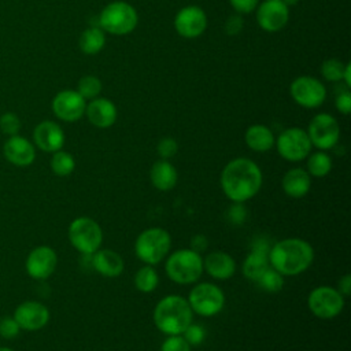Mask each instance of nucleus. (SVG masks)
<instances>
[{"label":"nucleus","instance_id":"nucleus-1","mask_svg":"<svg viewBox=\"0 0 351 351\" xmlns=\"http://www.w3.org/2000/svg\"><path fill=\"white\" fill-rule=\"evenodd\" d=\"M219 184L223 195L232 203H245L261 191L263 174L252 159L240 156L223 166Z\"/></svg>","mask_w":351,"mask_h":351},{"label":"nucleus","instance_id":"nucleus-2","mask_svg":"<svg viewBox=\"0 0 351 351\" xmlns=\"http://www.w3.org/2000/svg\"><path fill=\"white\" fill-rule=\"evenodd\" d=\"M314 261L313 245L299 237H287L271 244L269 263L284 277L304 273Z\"/></svg>","mask_w":351,"mask_h":351},{"label":"nucleus","instance_id":"nucleus-3","mask_svg":"<svg viewBox=\"0 0 351 351\" xmlns=\"http://www.w3.org/2000/svg\"><path fill=\"white\" fill-rule=\"evenodd\" d=\"M193 311L181 295H167L162 298L154 308V324L163 335H181L193 321Z\"/></svg>","mask_w":351,"mask_h":351},{"label":"nucleus","instance_id":"nucleus-4","mask_svg":"<svg viewBox=\"0 0 351 351\" xmlns=\"http://www.w3.org/2000/svg\"><path fill=\"white\" fill-rule=\"evenodd\" d=\"M165 270L176 284H195L203 274V256L192 248L176 250L166 256Z\"/></svg>","mask_w":351,"mask_h":351},{"label":"nucleus","instance_id":"nucleus-5","mask_svg":"<svg viewBox=\"0 0 351 351\" xmlns=\"http://www.w3.org/2000/svg\"><path fill=\"white\" fill-rule=\"evenodd\" d=\"M138 23L136 8L123 0L108 3L97 16V26L111 36H128Z\"/></svg>","mask_w":351,"mask_h":351},{"label":"nucleus","instance_id":"nucleus-6","mask_svg":"<svg viewBox=\"0 0 351 351\" xmlns=\"http://www.w3.org/2000/svg\"><path fill=\"white\" fill-rule=\"evenodd\" d=\"M171 248L170 233L159 226L147 228L138 233L134 241V255L144 265L160 263Z\"/></svg>","mask_w":351,"mask_h":351},{"label":"nucleus","instance_id":"nucleus-7","mask_svg":"<svg viewBox=\"0 0 351 351\" xmlns=\"http://www.w3.org/2000/svg\"><path fill=\"white\" fill-rule=\"evenodd\" d=\"M70 244L81 255H92L103 243V230L97 221L89 217H77L67 229Z\"/></svg>","mask_w":351,"mask_h":351},{"label":"nucleus","instance_id":"nucleus-8","mask_svg":"<svg viewBox=\"0 0 351 351\" xmlns=\"http://www.w3.org/2000/svg\"><path fill=\"white\" fill-rule=\"evenodd\" d=\"M193 314L200 317H214L225 306V293L214 282H195L186 298Z\"/></svg>","mask_w":351,"mask_h":351},{"label":"nucleus","instance_id":"nucleus-9","mask_svg":"<svg viewBox=\"0 0 351 351\" xmlns=\"http://www.w3.org/2000/svg\"><path fill=\"white\" fill-rule=\"evenodd\" d=\"M274 147L278 155L288 162H300L306 159L313 149L306 129L298 126L284 129L276 137Z\"/></svg>","mask_w":351,"mask_h":351},{"label":"nucleus","instance_id":"nucleus-10","mask_svg":"<svg viewBox=\"0 0 351 351\" xmlns=\"http://www.w3.org/2000/svg\"><path fill=\"white\" fill-rule=\"evenodd\" d=\"M344 300L346 298L336 288L319 285L310 291L307 296V307L314 317L332 319L343 311Z\"/></svg>","mask_w":351,"mask_h":351},{"label":"nucleus","instance_id":"nucleus-11","mask_svg":"<svg viewBox=\"0 0 351 351\" xmlns=\"http://www.w3.org/2000/svg\"><path fill=\"white\" fill-rule=\"evenodd\" d=\"M311 145L321 151L335 148L340 140V125L329 112L315 114L306 129Z\"/></svg>","mask_w":351,"mask_h":351},{"label":"nucleus","instance_id":"nucleus-12","mask_svg":"<svg viewBox=\"0 0 351 351\" xmlns=\"http://www.w3.org/2000/svg\"><path fill=\"white\" fill-rule=\"evenodd\" d=\"M292 100L303 108H318L326 99L325 85L313 75H299L289 85Z\"/></svg>","mask_w":351,"mask_h":351},{"label":"nucleus","instance_id":"nucleus-13","mask_svg":"<svg viewBox=\"0 0 351 351\" xmlns=\"http://www.w3.org/2000/svg\"><path fill=\"white\" fill-rule=\"evenodd\" d=\"M255 18L262 30L276 33L287 26L289 21V7L282 0H263L255 8Z\"/></svg>","mask_w":351,"mask_h":351},{"label":"nucleus","instance_id":"nucleus-14","mask_svg":"<svg viewBox=\"0 0 351 351\" xmlns=\"http://www.w3.org/2000/svg\"><path fill=\"white\" fill-rule=\"evenodd\" d=\"M208 25L206 11L199 5H185L174 16L176 32L188 40L200 37Z\"/></svg>","mask_w":351,"mask_h":351},{"label":"nucleus","instance_id":"nucleus-15","mask_svg":"<svg viewBox=\"0 0 351 351\" xmlns=\"http://www.w3.org/2000/svg\"><path fill=\"white\" fill-rule=\"evenodd\" d=\"M52 112L64 122H75L85 115L86 100L75 89H63L52 99Z\"/></svg>","mask_w":351,"mask_h":351},{"label":"nucleus","instance_id":"nucleus-16","mask_svg":"<svg viewBox=\"0 0 351 351\" xmlns=\"http://www.w3.org/2000/svg\"><path fill=\"white\" fill-rule=\"evenodd\" d=\"M58 255L49 245H38L30 251L26 259V271L34 280L48 278L56 269Z\"/></svg>","mask_w":351,"mask_h":351},{"label":"nucleus","instance_id":"nucleus-17","mask_svg":"<svg viewBox=\"0 0 351 351\" xmlns=\"http://www.w3.org/2000/svg\"><path fill=\"white\" fill-rule=\"evenodd\" d=\"M270 247L271 244L263 237L254 240L251 250L244 258L241 265V270L245 278L255 282L261 277V274L270 266L269 263Z\"/></svg>","mask_w":351,"mask_h":351},{"label":"nucleus","instance_id":"nucleus-18","mask_svg":"<svg viewBox=\"0 0 351 351\" xmlns=\"http://www.w3.org/2000/svg\"><path fill=\"white\" fill-rule=\"evenodd\" d=\"M14 319L23 330H38L48 324L49 310L40 302L27 300L15 308Z\"/></svg>","mask_w":351,"mask_h":351},{"label":"nucleus","instance_id":"nucleus-19","mask_svg":"<svg viewBox=\"0 0 351 351\" xmlns=\"http://www.w3.org/2000/svg\"><path fill=\"white\" fill-rule=\"evenodd\" d=\"M64 132L53 121H43L33 130V141L44 152H56L64 145Z\"/></svg>","mask_w":351,"mask_h":351},{"label":"nucleus","instance_id":"nucleus-20","mask_svg":"<svg viewBox=\"0 0 351 351\" xmlns=\"http://www.w3.org/2000/svg\"><path fill=\"white\" fill-rule=\"evenodd\" d=\"M85 117L88 121L99 129H107L112 126L118 117L117 106L107 97H95L86 101Z\"/></svg>","mask_w":351,"mask_h":351},{"label":"nucleus","instance_id":"nucleus-21","mask_svg":"<svg viewBox=\"0 0 351 351\" xmlns=\"http://www.w3.org/2000/svg\"><path fill=\"white\" fill-rule=\"evenodd\" d=\"M3 154L10 163L19 167L29 166L36 159L34 145L27 138L19 134H14L8 137V140L4 143Z\"/></svg>","mask_w":351,"mask_h":351},{"label":"nucleus","instance_id":"nucleus-22","mask_svg":"<svg viewBox=\"0 0 351 351\" xmlns=\"http://www.w3.org/2000/svg\"><path fill=\"white\" fill-rule=\"evenodd\" d=\"M234 258L225 251H211L203 256V271L214 280H229L236 273Z\"/></svg>","mask_w":351,"mask_h":351},{"label":"nucleus","instance_id":"nucleus-23","mask_svg":"<svg viewBox=\"0 0 351 351\" xmlns=\"http://www.w3.org/2000/svg\"><path fill=\"white\" fill-rule=\"evenodd\" d=\"M90 267L103 277L114 278L122 274L125 262L117 251L110 248H99L90 255Z\"/></svg>","mask_w":351,"mask_h":351},{"label":"nucleus","instance_id":"nucleus-24","mask_svg":"<svg viewBox=\"0 0 351 351\" xmlns=\"http://www.w3.org/2000/svg\"><path fill=\"white\" fill-rule=\"evenodd\" d=\"M281 188L287 196L300 199L310 192L311 177L306 169L292 167L282 176Z\"/></svg>","mask_w":351,"mask_h":351},{"label":"nucleus","instance_id":"nucleus-25","mask_svg":"<svg viewBox=\"0 0 351 351\" xmlns=\"http://www.w3.org/2000/svg\"><path fill=\"white\" fill-rule=\"evenodd\" d=\"M149 181L155 189L160 192H169L177 185V169L170 160L159 159L149 169Z\"/></svg>","mask_w":351,"mask_h":351},{"label":"nucleus","instance_id":"nucleus-26","mask_svg":"<svg viewBox=\"0 0 351 351\" xmlns=\"http://www.w3.org/2000/svg\"><path fill=\"white\" fill-rule=\"evenodd\" d=\"M244 141L251 151L267 152L274 147L276 136L269 126L263 123H254L247 128Z\"/></svg>","mask_w":351,"mask_h":351},{"label":"nucleus","instance_id":"nucleus-27","mask_svg":"<svg viewBox=\"0 0 351 351\" xmlns=\"http://www.w3.org/2000/svg\"><path fill=\"white\" fill-rule=\"evenodd\" d=\"M78 45L85 55H96L106 45V33L99 26H89L81 33Z\"/></svg>","mask_w":351,"mask_h":351},{"label":"nucleus","instance_id":"nucleus-28","mask_svg":"<svg viewBox=\"0 0 351 351\" xmlns=\"http://www.w3.org/2000/svg\"><path fill=\"white\" fill-rule=\"evenodd\" d=\"M306 159H307L306 171L310 174V177L322 178V177H326L332 170L333 162L330 155L326 151L317 149L315 152H310Z\"/></svg>","mask_w":351,"mask_h":351},{"label":"nucleus","instance_id":"nucleus-29","mask_svg":"<svg viewBox=\"0 0 351 351\" xmlns=\"http://www.w3.org/2000/svg\"><path fill=\"white\" fill-rule=\"evenodd\" d=\"M159 284V274L151 265L141 266L134 274V287L143 293H151Z\"/></svg>","mask_w":351,"mask_h":351},{"label":"nucleus","instance_id":"nucleus-30","mask_svg":"<svg viewBox=\"0 0 351 351\" xmlns=\"http://www.w3.org/2000/svg\"><path fill=\"white\" fill-rule=\"evenodd\" d=\"M49 165H51V170L53 171V174L59 176V177H66L74 171L75 159L70 152L59 149L52 154Z\"/></svg>","mask_w":351,"mask_h":351},{"label":"nucleus","instance_id":"nucleus-31","mask_svg":"<svg viewBox=\"0 0 351 351\" xmlns=\"http://www.w3.org/2000/svg\"><path fill=\"white\" fill-rule=\"evenodd\" d=\"M255 282L261 289L269 293H278L285 285L284 276L278 273L276 269H273L271 266H269Z\"/></svg>","mask_w":351,"mask_h":351},{"label":"nucleus","instance_id":"nucleus-32","mask_svg":"<svg viewBox=\"0 0 351 351\" xmlns=\"http://www.w3.org/2000/svg\"><path fill=\"white\" fill-rule=\"evenodd\" d=\"M101 81L96 75H84L80 78L77 85V92L86 100H92L97 97L101 92Z\"/></svg>","mask_w":351,"mask_h":351},{"label":"nucleus","instance_id":"nucleus-33","mask_svg":"<svg viewBox=\"0 0 351 351\" xmlns=\"http://www.w3.org/2000/svg\"><path fill=\"white\" fill-rule=\"evenodd\" d=\"M344 67H346V63H343L339 59H335V58L326 59L321 64V75L324 77L325 81L341 82Z\"/></svg>","mask_w":351,"mask_h":351},{"label":"nucleus","instance_id":"nucleus-34","mask_svg":"<svg viewBox=\"0 0 351 351\" xmlns=\"http://www.w3.org/2000/svg\"><path fill=\"white\" fill-rule=\"evenodd\" d=\"M181 335L191 347H197L206 340V329L200 324H195L193 321L185 328Z\"/></svg>","mask_w":351,"mask_h":351},{"label":"nucleus","instance_id":"nucleus-35","mask_svg":"<svg viewBox=\"0 0 351 351\" xmlns=\"http://www.w3.org/2000/svg\"><path fill=\"white\" fill-rule=\"evenodd\" d=\"M19 129H21V119H19V117L16 114H14V112H4L0 117V130L4 134H8V136L18 134Z\"/></svg>","mask_w":351,"mask_h":351},{"label":"nucleus","instance_id":"nucleus-36","mask_svg":"<svg viewBox=\"0 0 351 351\" xmlns=\"http://www.w3.org/2000/svg\"><path fill=\"white\" fill-rule=\"evenodd\" d=\"M191 348L182 335H169L160 344V351H191Z\"/></svg>","mask_w":351,"mask_h":351},{"label":"nucleus","instance_id":"nucleus-37","mask_svg":"<svg viewBox=\"0 0 351 351\" xmlns=\"http://www.w3.org/2000/svg\"><path fill=\"white\" fill-rule=\"evenodd\" d=\"M156 152L160 159H171L178 152V143L173 137H163L156 145Z\"/></svg>","mask_w":351,"mask_h":351},{"label":"nucleus","instance_id":"nucleus-38","mask_svg":"<svg viewBox=\"0 0 351 351\" xmlns=\"http://www.w3.org/2000/svg\"><path fill=\"white\" fill-rule=\"evenodd\" d=\"M21 328L18 326L14 317H3L0 319V336L4 339H14L19 335Z\"/></svg>","mask_w":351,"mask_h":351},{"label":"nucleus","instance_id":"nucleus-39","mask_svg":"<svg viewBox=\"0 0 351 351\" xmlns=\"http://www.w3.org/2000/svg\"><path fill=\"white\" fill-rule=\"evenodd\" d=\"M228 219L233 225H243L247 219V208L244 203H233L228 210Z\"/></svg>","mask_w":351,"mask_h":351},{"label":"nucleus","instance_id":"nucleus-40","mask_svg":"<svg viewBox=\"0 0 351 351\" xmlns=\"http://www.w3.org/2000/svg\"><path fill=\"white\" fill-rule=\"evenodd\" d=\"M335 107L343 115H348L351 112V93L348 88H344L340 93L336 95Z\"/></svg>","mask_w":351,"mask_h":351},{"label":"nucleus","instance_id":"nucleus-41","mask_svg":"<svg viewBox=\"0 0 351 351\" xmlns=\"http://www.w3.org/2000/svg\"><path fill=\"white\" fill-rule=\"evenodd\" d=\"M243 26H244L243 16L240 14H233L226 18L223 30L228 36H237L243 30Z\"/></svg>","mask_w":351,"mask_h":351},{"label":"nucleus","instance_id":"nucleus-42","mask_svg":"<svg viewBox=\"0 0 351 351\" xmlns=\"http://www.w3.org/2000/svg\"><path fill=\"white\" fill-rule=\"evenodd\" d=\"M229 4L236 11V14L245 15L255 11L259 0H229Z\"/></svg>","mask_w":351,"mask_h":351},{"label":"nucleus","instance_id":"nucleus-43","mask_svg":"<svg viewBox=\"0 0 351 351\" xmlns=\"http://www.w3.org/2000/svg\"><path fill=\"white\" fill-rule=\"evenodd\" d=\"M344 298L351 295V274H344L339 278L337 288H336Z\"/></svg>","mask_w":351,"mask_h":351},{"label":"nucleus","instance_id":"nucleus-44","mask_svg":"<svg viewBox=\"0 0 351 351\" xmlns=\"http://www.w3.org/2000/svg\"><path fill=\"white\" fill-rule=\"evenodd\" d=\"M208 245V240L204 234H195L192 239H191V247L193 251L196 252H202L206 250V247Z\"/></svg>","mask_w":351,"mask_h":351},{"label":"nucleus","instance_id":"nucleus-45","mask_svg":"<svg viewBox=\"0 0 351 351\" xmlns=\"http://www.w3.org/2000/svg\"><path fill=\"white\" fill-rule=\"evenodd\" d=\"M341 82L344 84L346 88L350 89L351 86V63H346V67H344V73H343V78H341Z\"/></svg>","mask_w":351,"mask_h":351},{"label":"nucleus","instance_id":"nucleus-46","mask_svg":"<svg viewBox=\"0 0 351 351\" xmlns=\"http://www.w3.org/2000/svg\"><path fill=\"white\" fill-rule=\"evenodd\" d=\"M288 7H292V5H296L299 3V0H282Z\"/></svg>","mask_w":351,"mask_h":351},{"label":"nucleus","instance_id":"nucleus-47","mask_svg":"<svg viewBox=\"0 0 351 351\" xmlns=\"http://www.w3.org/2000/svg\"><path fill=\"white\" fill-rule=\"evenodd\" d=\"M0 351H14L11 348H7V347H0Z\"/></svg>","mask_w":351,"mask_h":351}]
</instances>
